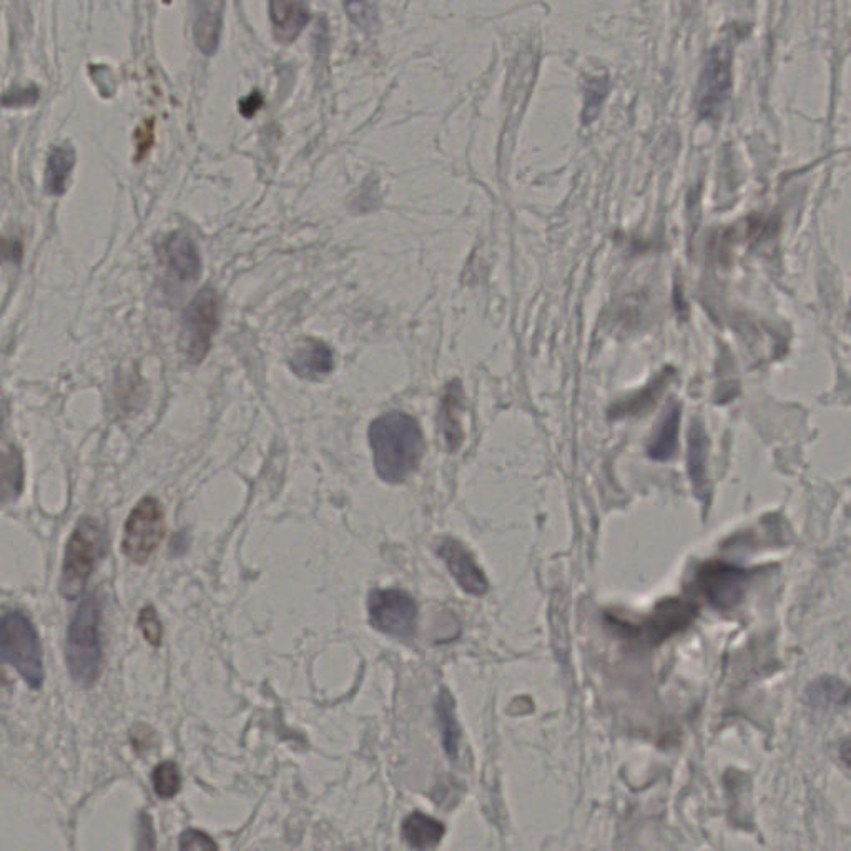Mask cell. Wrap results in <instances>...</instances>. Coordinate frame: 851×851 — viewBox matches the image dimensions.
<instances>
[{"label": "cell", "instance_id": "obj_1", "mask_svg": "<svg viewBox=\"0 0 851 851\" xmlns=\"http://www.w3.org/2000/svg\"><path fill=\"white\" fill-rule=\"evenodd\" d=\"M374 469L384 483L398 484L418 469L424 454V436L418 421L401 413L383 414L369 426Z\"/></svg>", "mask_w": 851, "mask_h": 851}, {"label": "cell", "instance_id": "obj_2", "mask_svg": "<svg viewBox=\"0 0 851 851\" xmlns=\"http://www.w3.org/2000/svg\"><path fill=\"white\" fill-rule=\"evenodd\" d=\"M100 617H102V609H100L99 597L95 594H85L80 599L79 607L72 615L69 630H67V644H65L67 669L75 684L84 689L97 684L102 674L104 649H102V635H100Z\"/></svg>", "mask_w": 851, "mask_h": 851}, {"label": "cell", "instance_id": "obj_3", "mask_svg": "<svg viewBox=\"0 0 851 851\" xmlns=\"http://www.w3.org/2000/svg\"><path fill=\"white\" fill-rule=\"evenodd\" d=\"M105 529L95 517H80L67 547L60 574V594L67 601L84 597L92 572L105 554Z\"/></svg>", "mask_w": 851, "mask_h": 851}, {"label": "cell", "instance_id": "obj_4", "mask_svg": "<svg viewBox=\"0 0 851 851\" xmlns=\"http://www.w3.org/2000/svg\"><path fill=\"white\" fill-rule=\"evenodd\" d=\"M0 655L4 664L17 670L30 689L44 685V657L39 634L22 610H5L0 619Z\"/></svg>", "mask_w": 851, "mask_h": 851}, {"label": "cell", "instance_id": "obj_5", "mask_svg": "<svg viewBox=\"0 0 851 851\" xmlns=\"http://www.w3.org/2000/svg\"><path fill=\"white\" fill-rule=\"evenodd\" d=\"M165 532L167 521L162 504L157 497H142L123 527V556L135 564H145L162 544Z\"/></svg>", "mask_w": 851, "mask_h": 851}, {"label": "cell", "instance_id": "obj_6", "mask_svg": "<svg viewBox=\"0 0 851 851\" xmlns=\"http://www.w3.org/2000/svg\"><path fill=\"white\" fill-rule=\"evenodd\" d=\"M220 325V298L217 291L203 288L183 313L180 346L190 363H202Z\"/></svg>", "mask_w": 851, "mask_h": 851}, {"label": "cell", "instance_id": "obj_7", "mask_svg": "<svg viewBox=\"0 0 851 851\" xmlns=\"http://www.w3.org/2000/svg\"><path fill=\"white\" fill-rule=\"evenodd\" d=\"M369 622L383 634L409 639L416 630L418 606L399 589H376L368 597Z\"/></svg>", "mask_w": 851, "mask_h": 851}, {"label": "cell", "instance_id": "obj_8", "mask_svg": "<svg viewBox=\"0 0 851 851\" xmlns=\"http://www.w3.org/2000/svg\"><path fill=\"white\" fill-rule=\"evenodd\" d=\"M732 87V54L727 45H717L705 60L700 75L697 107L704 119L720 114Z\"/></svg>", "mask_w": 851, "mask_h": 851}, {"label": "cell", "instance_id": "obj_9", "mask_svg": "<svg viewBox=\"0 0 851 851\" xmlns=\"http://www.w3.org/2000/svg\"><path fill=\"white\" fill-rule=\"evenodd\" d=\"M748 572L727 562H707L700 567L697 584L710 606L730 610L740 604L747 587Z\"/></svg>", "mask_w": 851, "mask_h": 851}, {"label": "cell", "instance_id": "obj_10", "mask_svg": "<svg viewBox=\"0 0 851 851\" xmlns=\"http://www.w3.org/2000/svg\"><path fill=\"white\" fill-rule=\"evenodd\" d=\"M697 615V607L682 599H665L655 607L654 612L637 627L639 637L650 644H660L670 635L677 634L692 624Z\"/></svg>", "mask_w": 851, "mask_h": 851}, {"label": "cell", "instance_id": "obj_11", "mask_svg": "<svg viewBox=\"0 0 851 851\" xmlns=\"http://www.w3.org/2000/svg\"><path fill=\"white\" fill-rule=\"evenodd\" d=\"M439 556L446 562L451 576L464 592L471 596H484L489 582L483 569L474 561L473 554L456 539H444L438 549Z\"/></svg>", "mask_w": 851, "mask_h": 851}, {"label": "cell", "instance_id": "obj_12", "mask_svg": "<svg viewBox=\"0 0 851 851\" xmlns=\"http://www.w3.org/2000/svg\"><path fill=\"white\" fill-rule=\"evenodd\" d=\"M225 0H193V37L198 50L212 57L220 45Z\"/></svg>", "mask_w": 851, "mask_h": 851}, {"label": "cell", "instance_id": "obj_13", "mask_svg": "<svg viewBox=\"0 0 851 851\" xmlns=\"http://www.w3.org/2000/svg\"><path fill=\"white\" fill-rule=\"evenodd\" d=\"M162 258L180 281H195L202 273V260L192 238L182 232L168 235L162 243Z\"/></svg>", "mask_w": 851, "mask_h": 851}, {"label": "cell", "instance_id": "obj_14", "mask_svg": "<svg viewBox=\"0 0 851 851\" xmlns=\"http://www.w3.org/2000/svg\"><path fill=\"white\" fill-rule=\"evenodd\" d=\"M290 366L298 378L316 381L333 371L335 355L325 341L306 338L293 351Z\"/></svg>", "mask_w": 851, "mask_h": 851}, {"label": "cell", "instance_id": "obj_15", "mask_svg": "<svg viewBox=\"0 0 851 851\" xmlns=\"http://www.w3.org/2000/svg\"><path fill=\"white\" fill-rule=\"evenodd\" d=\"M310 9L303 0H270L273 35L281 44H291L310 22Z\"/></svg>", "mask_w": 851, "mask_h": 851}, {"label": "cell", "instance_id": "obj_16", "mask_svg": "<svg viewBox=\"0 0 851 851\" xmlns=\"http://www.w3.org/2000/svg\"><path fill=\"white\" fill-rule=\"evenodd\" d=\"M75 158V150L70 143H60L50 150L45 167V190L49 195L60 197L67 192Z\"/></svg>", "mask_w": 851, "mask_h": 851}, {"label": "cell", "instance_id": "obj_17", "mask_svg": "<svg viewBox=\"0 0 851 851\" xmlns=\"http://www.w3.org/2000/svg\"><path fill=\"white\" fill-rule=\"evenodd\" d=\"M404 842L416 850H431L438 847L444 838L446 828L436 818L428 817L421 812H414L403 822Z\"/></svg>", "mask_w": 851, "mask_h": 851}, {"label": "cell", "instance_id": "obj_18", "mask_svg": "<svg viewBox=\"0 0 851 851\" xmlns=\"http://www.w3.org/2000/svg\"><path fill=\"white\" fill-rule=\"evenodd\" d=\"M461 406H463V393H461V384L458 381H453L446 388V394L443 398V406H441V431H443L444 441L448 446L449 451L454 453L461 448L463 444V426H461Z\"/></svg>", "mask_w": 851, "mask_h": 851}, {"label": "cell", "instance_id": "obj_19", "mask_svg": "<svg viewBox=\"0 0 851 851\" xmlns=\"http://www.w3.org/2000/svg\"><path fill=\"white\" fill-rule=\"evenodd\" d=\"M670 369H665L664 373L659 374L647 388L640 389L637 393L632 394L629 398L622 399L619 403L614 404L610 408L609 416L612 419L625 418V416H639L647 409L654 406L655 401L660 398V394L664 391L665 386L669 383Z\"/></svg>", "mask_w": 851, "mask_h": 851}, {"label": "cell", "instance_id": "obj_20", "mask_svg": "<svg viewBox=\"0 0 851 851\" xmlns=\"http://www.w3.org/2000/svg\"><path fill=\"white\" fill-rule=\"evenodd\" d=\"M680 406L674 404L665 413L662 423L654 434V439L649 444V456L655 461H669L677 449V436H679Z\"/></svg>", "mask_w": 851, "mask_h": 851}, {"label": "cell", "instance_id": "obj_21", "mask_svg": "<svg viewBox=\"0 0 851 851\" xmlns=\"http://www.w3.org/2000/svg\"><path fill=\"white\" fill-rule=\"evenodd\" d=\"M2 458V497L7 506L9 502L17 501L24 489V464L14 446H5Z\"/></svg>", "mask_w": 851, "mask_h": 851}, {"label": "cell", "instance_id": "obj_22", "mask_svg": "<svg viewBox=\"0 0 851 851\" xmlns=\"http://www.w3.org/2000/svg\"><path fill=\"white\" fill-rule=\"evenodd\" d=\"M438 715L441 730H443L444 750L448 752L449 757L456 758L458 753L459 743V725L456 722L454 715L453 697L448 694V690H443L438 699Z\"/></svg>", "mask_w": 851, "mask_h": 851}, {"label": "cell", "instance_id": "obj_23", "mask_svg": "<svg viewBox=\"0 0 851 851\" xmlns=\"http://www.w3.org/2000/svg\"><path fill=\"white\" fill-rule=\"evenodd\" d=\"M153 792L162 800H172L182 790V772L173 760L158 763L152 773Z\"/></svg>", "mask_w": 851, "mask_h": 851}, {"label": "cell", "instance_id": "obj_24", "mask_svg": "<svg viewBox=\"0 0 851 851\" xmlns=\"http://www.w3.org/2000/svg\"><path fill=\"white\" fill-rule=\"evenodd\" d=\"M689 468L690 478L694 481L695 487L700 489L704 486L705 478V439L702 429L697 424L690 434Z\"/></svg>", "mask_w": 851, "mask_h": 851}, {"label": "cell", "instance_id": "obj_25", "mask_svg": "<svg viewBox=\"0 0 851 851\" xmlns=\"http://www.w3.org/2000/svg\"><path fill=\"white\" fill-rule=\"evenodd\" d=\"M810 697L817 705L840 704L847 699L848 689L838 680L822 679L813 685Z\"/></svg>", "mask_w": 851, "mask_h": 851}, {"label": "cell", "instance_id": "obj_26", "mask_svg": "<svg viewBox=\"0 0 851 851\" xmlns=\"http://www.w3.org/2000/svg\"><path fill=\"white\" fill-rule=\"evenodd\" d=\"M138 629L142 632L143 639L147 640L152 647H160L163 639L162 620L158 617L157 609L153 606H145L138 614Z\"/></svg>", "mask_w": 851, "mask_h": 851}, {"label": "cell", "instance_id": "obj_27", "mask_svg": "<svg viewBox=\"0 0 851 851\" xmlns=\"http://www.w3.org/2000/svg\"><path fill=\"white\" fill-rule=\"evenodd\" d=\"M350 19L361 29H373L378 20L376 0H345Z\"/></svg>", "mask_w": 851, "mask_h": 851}, {"label": "cell", "instance_id": "obj_28", "mask_svg": "<svg viewBox=\"0 0 851 851\" xmlns=\"http://www.w3.org/2000/svg\"><path fill=\"white\" fill-rule=\"evenodd\" d=\"M180 850H218V845L210 835L195 828H188L178 838Z\"/></svg>", "mask_w": 851, "mask_h": 851}, {"label": "cell", "instance_id": "obj_29", "mask_svg": "<svg viewBox=\"0 0 851 851\" xmlns=\"http://www.w3.org/2000/svg\"><path fill=\"white\" fill-rule=\"evenodd\" d=\"M604 99H606V82H604V79L592 80V84L587 89L586 110H584L586 122L599 114Z\"/></svg>", "mask_w": 851, "mask_h": 851}, {"label": "cell", "instance_id": "obj_30", "mask_svg": "<svg viewBox=\"0 0 851 851\" xmlns=\"http://www.w3.org/2000/svg\"><path fill=\"white\" fill-rule=\"evenodd\" d=\"M39 100V90L35 87L29 89H14L12 92H7L4 95V107H25V105H34Z\"/></svg>", "mask_w": 851, "mask_h": 851}, {"label": "cell", "instance_id": "obj_31", "mask_svg": "<svg viewBox=\"0 0 851 851\" xmlns=\"http://www.w3.org/2000/svg\"><path fill=\"white\" fill-rule=\"evenodd\" d=\"M153 132H155V130H153V120H148V122L143 123L142 127L138 128L137 133H135L138 160L145 157L148 150L152 148L153 138H155V133Z\"/></svg>", "mask_w": 851, "mask_h": 851}, {"label": "cell", "instance_id": "obj_32", "mask_svg": "<svg viewBox=\"0 0 851 851\" xmlns=\"http://www.w3.org/2000/svg\"><path fill=\"white\" fill-rule=\"evenodd\" d=\"M261 105H263V97H261L260 92H253V94L248 95L246 99L242 100L240 112L245 117H253L261 109Z\"/></svg>", "mask_w": 851, "mask_h": 851}, {"label": "cell", "instance_id": "obj_33", "mask_svg": "<svg viewBox=\"0 0 851 851\" xmlns=\"http://www.w3.org/2000/svg\"><path fill=\"white\" fill-rule=\"evenodd\" d=\"M840 755H842L843 763L851 768V738L843 743L842 748H840Z\"/></svg>", "mask_w": 851, "mask_h": 851}]
</instances>
